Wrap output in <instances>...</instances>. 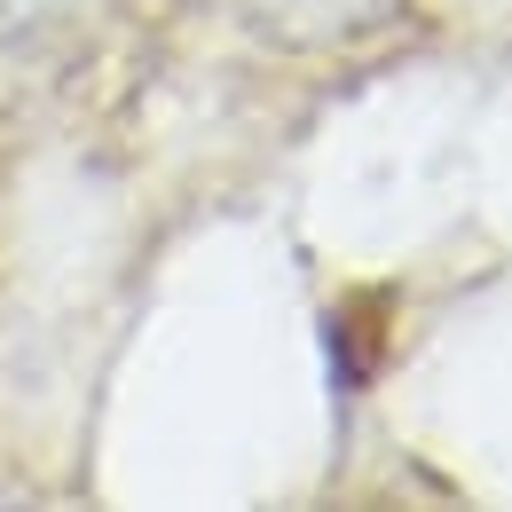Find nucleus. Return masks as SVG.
Wrapping results in <instances>:
<instances>
[{"instance_id":"nucleus-1","label":"nucleus","mask_w":512,"mask_h":512,"mask_svg":"<svg viewBox=\"0 0 512 512\" xmlns=\"http://www.w3.org/2000/svg\"><path fill=\"white\" fill-rule=\"evenodd\" d=\"M237 8L276 48H347L402 16V0H237Z\"/></svg>"},{"instance_id":"nucleus-2","label":"nucleus","mask_w":512,"mask_h":512,"mask_svg":"<svg viewBox=\"0 0 512 512\" xmlns=\"http://www.w3.org/2000/svg\"><path fill=\"white\" fill-rule=\"evenodd\" d=\"M79 0H0V40H24V32H40V24H56L71 16Z\"/></svg>"}]
</instances>
